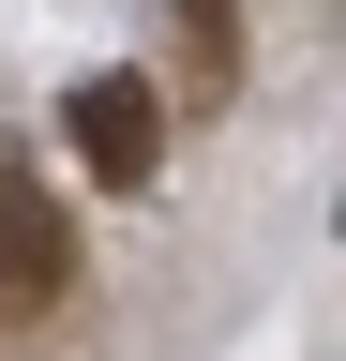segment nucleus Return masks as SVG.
Masks as SVG:
<instances>
[{
    "instance_id": "f257e3e1",
    "label": "nucleus",
    "mask_w": 346,
    "mask_h": 361,
    "mask_svg": "<svg viewBox=\"0 0 346 361\" xmlns=\"http://www.w3.org/2000/svg\"><path fill=\"white\" fill-rule=\"evenodd\" d=\"M61 135H75V166H91L106 196H136V180L166 166V75H136V61L75 75V106H61Z\"/></svg>"
},
{
    "instance_id": "f03ea898",
    "label": "nucleus",
    "mask_w": 346,
    "mask_h": 361,
    "mask_svg": "<svg viewBox=\"0 0 346 361\" xmlns=\"http://www.w3.org/2000/svg\"><path fill=\"white\" fill-rule=\"evenodd\" d=\"M61 301H75V226L46 211V180H30V166H0V316L46 331Z\"/></svg>"
},
{
    "instance_id": "7ed1b4c3",
    "label": "nucleus",
    "mask_w": 346,
    "mask_h": 361,
    "mask_svg": "<svg viewBox=\"0 0 346 361\" xmlns=\"http://www.w3.org/2000/svg\"><path fill=\"white\" fill-rule=\"evenodd\" d=\"M241 90V0H181V106Z\"/></svg>"
}]
</instances>
